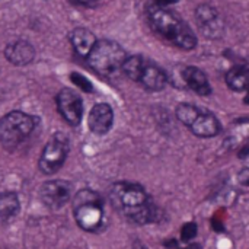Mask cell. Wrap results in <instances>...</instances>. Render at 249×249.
Here are the masks:
<instances>
[{
    "mask_svg": "<svg viewBox=\"0 0 249 249\" xmlns=\"http://www.w3.org/2000/svg\"><path fill=\"white\" fill-rule=\"evenodd\" d=\"M121 70L131 80L140 83L144 89L152 92L162 90L168 83L166 73L152 60L142 55L127 57Z\"/></svg>",
    "mask_w": 249,
    "mask_h": 249,
    "instance_id": "cell-5",
    "label": "cell"
},
{
    "mask_svg": "<svg viewBox=\"0 0 249 249\" xmlns=\"http://www.w3.org/2000/svg\"><path fill=\"white\" fill-rule=\"evenodd\" d=\"M70 150L69 139L63 133H55L48 143L45 144L41 156H39V171L45 175L55 174L66 162Z\"/></svg>",
    "mask_w": 249,
    "mask_h": 249,
    "instance_id": "cell-8",
    "label": "cell"
},
{
    "mask_svg": "<svg viewBox=\"0 0 249 249\" xmlns=\"http://www.w3.org/2000/svg\"><path fill=\"white\" fill-rule=\"evenodd\" d=\"M133 249H147L146 248V247H143V245H140V244H139V245H136V247H134V248Z\"/></svg>",
    "mask_w": 249,
    "mask_h": 249,
    "instance_id": "cell-22",
    "label": "cell"
},
{
    "mask_svg": "<svg viewBox=\"0 0 249 249\" xmlns=\"http://www.w3.org/2000/svg\"><path fill=\"white\" fill-rule=\"evenodd\" d=\"M4 55L6 58L16 64V66H23V64H28L32 61L34 55H35V51L32 48V45L26 41H15V42H10L6 50H4Z\"/></svg>",
    "mask_w": 249,
    "mask_h": 249,
    "instance_id": "cell-13",
    "label": "cell"
},
{
    "mask_svg": "<svg viewBox=\"0 0 249 249\" xmlns=\"http://www.w3.org/2000/svg\"><path fill=\"white\" fill-rule=\"evenodd\" d=\"M177 1H178V0H156V4L166 7L168 4H172V3H177Z\"/></svg>",
    "mask_w": 249,
    "mask_h": 249,
    "instance_id": "cell-21",
    "label": "cell"
},
{
    "mask_svg": "<svg viewBox=\"0 0 249 249\" xmlns=\"http://www.w3.org/2000/svg\"><path fill=\"white\" fill-rule=\"evenodd\" d=\"M147 18L155 32L172 45L181 50H191L196 47L197 39L191 28L166 7L159 4L150 6L147 9Z\"/></svg>",
    "mask_w": 249,
    "mask_h": 249,
    "instance_id": "cell-2",
    "label": "cell"
},
{
    "mask_svg": "<svg viewBox=\"0 0 249 249\" xmlns=\"http://www.w3.org/2000/svg\"><path fill=\"white\" fill-rule=\"evenodd\" d=\"M71 79H73V83L74 85H77L80 89H83L85 92H90L92 90V85H90V82L86 79V77H83L82 74H79V73H73L71 74Z\"/></svg>",
    "mask_w": 249,
    "mask_h": 249,
    "instance_id": "cell-19",
    "label": "cell"
},
{
    "mask_svg": "<svg viewBox=\"0 0 249 249\" xmlns=\"http://www.w3.org/2000/svg\"><path fill=\"white\" fill-rule=\"evenodd\" d=\"M39 197L44 206L51 210H58L71 198V184L61 179L44 182L39 188Z\"/></svg>",
    "mask_w": 249,
    "mask_h": 249,
    "instance_id": "cell-9",
    "label": "cell"
},
{
    "mask_svg": "<svg viewBox=\"0 0 249 249\" xmlns=\"http://www.w3.org/2000/svg\"><path fill=\"white\" fill-rule=\"evenodd\" d=\"M109 201L115 212L131 223L144 226L158 222V207L147 191L139 184H114L109 188Z\"/></svg>",
    "mask_w": 249,
    "mask_h": 249,
    "instance_id": "cell-1",
    "label": "cell"
},
{
    "mask_svg": "<svg viewBox=\"0 0 249 249\" xmlns=\"http://www.w3.org/2000/svg\"><path fill=\"white\" fill-rule=\"evenodd\" d=\"M71 3H74V4H79V6H92V4H95L98 0H70Z\"/></svg>",
    "mask_w": 249,
    "mask_h": 249,
    "instance_id": "cell-20",
    "label": "cell"
},
{
    "mask_svg": "<svg viewBox=\"0 0 249 249\" xmlns=\"http://www.w3.org/2000/svg\"><path fill=\"white\" fill-rule=\"evenodd\" d=\"M89 66L104 77L117 76L127 58L124 50L114 41H96L89 54L86 55Z\"/></svg>",
    "mask_w": 249,
    "mask_h": 249,
    "instance_id": "cell-4",
    "label": "cell"
},
{
    "mask_svg": "<svg viewBox=\"0 0 249 249\" xmlns=\"http://www.w3.org/2000/svg\"><path fill=\"white\" fill-rule=\"evenodd\" d=\"M57 108L60 115L70 124L79 125L83 117V104L80 96L70 89H63L57 95Z\"/></svg>",
    "mask_w": 249,
    "mask_h": 249,
    "instance_id": "cell-10",
    "label": "cell"
},
{
    "mask_svg": "<svg viewBox=\"0 0 249 249\" xmlns=\"http://www.w3.org/2000/svg\"><path fill=\"white\" fill-rule=\"evenodd\" d=\"M70 41H71V45L76 50V53L82 57H86L89 54V51L92 50V47L95 45L96 38L89 29L76 28L70 35Z\"/></svg>",
    "mask_w": 249,
    "mask_h": 249,
    "instance_id": "cell-15",
    "label": "cell"
},
{
    "mask_svg": "<svg viewBox=\"0 0 249 249\" xmlns=\"http://www.w3.org/2000/svg\"><path fill=\"white\" fill-rule=\"evenodd\" d=\"M89 128L95 134H107L114 123V112L108 104H96L89 112Z\"/></svg>",
    "mask_w": 249,
    "mask_h": 249,
    "instance_id": "cell-12",
    "label": "cell"
},
{
    "mask_svg": "<svg viewBox=\"0 0 249 249\" xmlns=\"http://www.w3.org/2000/svg\"><path fill=\"white\" fill-rule=\"evenodd\" d=\"M34 128V117L20 111H12L0 118V143L4 147H15L28 139Z\"/></svg>",
    "mask_w": 249,
    "mask_h": 249,
    "instance_id": "cell-7",
    "label": "cell"
},
{
    "mask_svg": "<svg viewBox=\"0 0 249 249\" xmlns=\"http://www.w3.org/2000/svg\"><path fill=\"white\" fill-rule=\"evenodd\" d=\"M197 18V23L201 29V32L209 36V38H219L223 32V20L220 18V15L217 13V10L209 4H203L197 9L196 13Z\"/></svg>",
    "mask_w": 249,
    "mask_h": 249,
    "instance_id": "cell-11",
    "label": "cell"
},
{
    "mask_svg": "<svg viewBox=\"0 0 249 249\" xmlns=\"http://www.w3.org/2000/svg\"><path fill=\"white\" fill-rule=\"evenodd\" d=\"M197 232H198V229H197V225L194 222L185 223L181 229V239L184 242H190L197 236Z\"/></svg>",
    "mask_w": 249,
    "mask_h": 249,
    "instance_id": "cell-18",
    "label": "cell"
},
{
    "mask_svg": "<svg viewBox=\"0 0 249 249\" xmlns=\"http://www.w3.org/2000/svg\"><path fill=\"white\" fill-rule=\"evenodd\" d=\"M73 216L80 229L98 232L104 226V203L93 190H80L73 198Z\"/></svg>",
    "mask_w": 249,
    "mask_h": 249,
    "instance_id": "cell-3",
    "label": "cell"
},
{
    "mask_svg": "<svg viewBox=\"0 0 249 249\" xmlns=\"http://www.w3.org/2000/svg\"><path fill=\"white\" fill-rule=\"evenodd\" d=\"M182 76H184V80L188 85V88L193 89L196 93L203 95V96L210 95L212 86L209 83V79H207L206 73L201 71L198 67H193V66L191 67H187L184 70Z\"/></svg>",
    "mask_w": 249,
    "mask_h": 249,
    "instance_id": "cell-14",
    "label": "cell"
},
{
    "mask_svg": "<svg viewBox=\"0 0 249 249\" xmlns=\"http://www.w3.org/2000/svg\"><path fill=\"white\" fill-rule=\"evenodd\" d=\"M226 83L231 89L236 92H242L248 86V69L247 66H236L232 67L226 73Z\"/></svg>",
    "mask_w": 249,
    "mask_h": 249,
    "instance_id": "cell-17",
    "label": "cell"
},
{
    "mask_svg": "<svg viewBox=\"0 0 249 249\" xmlns=\"http://www.w3.org/2000/svg\"><path fill=\"white\" fill-rule=\"evenodd\" d=\"M177 117L197 137L209 139V137H214L220 133L219 120L212 112L201 109L196 105L181 104L177 108Z\"/></svg>",
    "mask_w": 249,
    "mask_h": 249,
    "instance_id": "cell-6",
    "label": "cell"
},
{
    "mask_svg": "<svg viewBox=\"0 0 249 249\" xmlns=\"http://www.w3.org/2000/svg\"><path fill=\"white\" fill-rule=\"evenodd\" d=\"M19 212V197L15 193H0V225L7 223Z\"/></svg>",
    "mask_w": 249,
    "mask_h": 249,
    "instance_id": "cell-16",
    "label": "cell"
}]
</instances>
